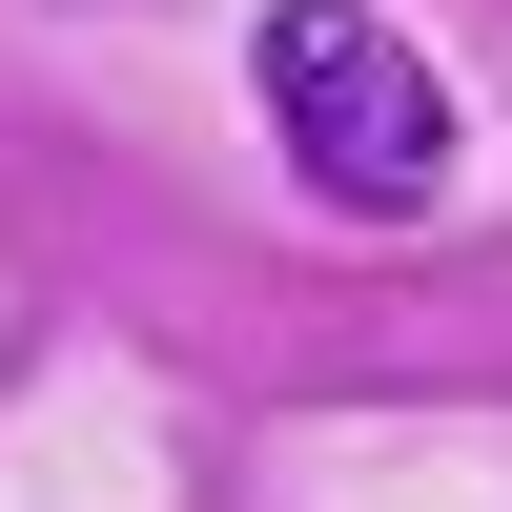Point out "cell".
Listing matches in <instances>:
<instances>
[{"label":"cell","instance_id":"6da1fadb","mask_svg":"<svg viewBox=\"0 0 512 512\" xmlns=\"http://www.w3.org/2000/svg\"><path fill=\"white\" fill-rule=\"evenodd\" d=\"M267 123H287V164H308L349 226H410V205L451 185V82L410 62L369 0H267Z\"/></svg>","mask_w":512,"mask_h":512}]
</instances>
